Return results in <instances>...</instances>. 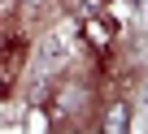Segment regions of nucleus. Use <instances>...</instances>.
Masks as SVG:
<instances>
[{
	"instance_id": "nucleus-2",
	"label": "nucleus",
	"mask_w": 148,
	"mask_h": 134,
	"mask_svg": "<svg viewBox=\"0 0 148 134\" xmlns=\"http://www.w3.org/2000/svg\"><path fill=\"white\" fill-rule=\"evenodd\" d=\"M9 87H13V78H9L5 69H0V100H5V95H9Z\"/></svg>"
},
{
	"instance_id": "nucleus-1",
	"label": "nucleus",
	"mask_w": 148,
	"mask_h": 134,
	"mask_svg": "<svg viewBox=\"0 0 148 134\" xmlns=\"http://www.w3.org/2000/svg\"><path fill=\"white\" fill-rule=\"evenodd\" d=\"M18 5H22V0H0V22H9L18 13Z\"/></svg>"
}]
</instances>
